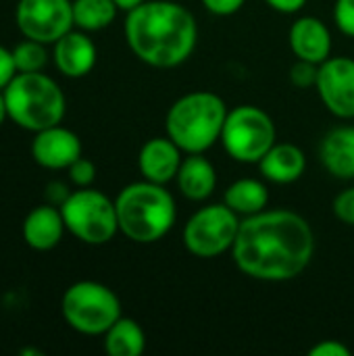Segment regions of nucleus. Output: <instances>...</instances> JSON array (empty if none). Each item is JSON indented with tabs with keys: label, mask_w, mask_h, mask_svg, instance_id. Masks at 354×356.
Here are the masks:
<instances>
[{
	"label": "nucleus",
	"mask_w": 354,
	"mask_h": 356,
	"mask_svg": "<svg viewBox=\"0 0 354 356\" xmlns=\"http://www.w3.org/2000/svg\"><path fill=\"white\" fill-rule=\"evenodd\" d=\"M315 252V234L294 211H261L240 221L232 259L259 282H290L305 273Z\"/></svg>",
	"instance_id": "1"
},
{
	"label": "nucleus",
	"mask_w": 354,
	"mask_h": 356,
	"mask_svg": "<svg viewBox=\"0 0 354 356\" xmlns=\"http://www.w3.org/2000/svg\"><path fill=\"white\" fill-rule=\"evenodd\" d=\"M129 50L146 65L171 69L190 58L198 40L194 15L171 0H144L125 17Z\"/></svg>",
	"instance_id": "2"
},
{
	"label": "nucleus",
	"mask_w": 354,
	"mask_h": 356,
	"mask_svg": "<svg viewBox=\"0 0 354 356\" xmlns=\"http://www.w3.org/2000/svg\"><path fill=\"white\" fill-rule=\"evenodd\" d=\"M119 232L136 244L163 240L175 223L177 209L169 190L142 179L125 186L115 198Z\"/></svg>",
	"instance_id": "3"
},
{
	"label": "nucleus",
	"mask_w": 354,
	"mask_h": 356,
	"mask_svg": "<svg viewBox=\"0 0 354 356\" xmlns=\"http://www.w3.org/2000/svg\"><path fill=\"white\" fill-rule=\"evenodd\" d=\"M227 113L223 98L215 92H190L171 104L165 129L184 152L202 154L221 140Z\"/></svg>",
	"instance_id": "4"
},
{
	"label": "nucleus",
	"mask_w": 354,
	"mask_h": 356,
	"mask_svg": "<svg viewBox=\"0 0 354 356\" xmlns=\"http://www.w3.org/2000/svg\"><path fill=\"white\" fill-rule=\"evenodd\" d=\"M8 119L31 134L58 125L67 113V98L61 86L46 73H17L2 90Z\"/></svg>",
	"instance_id": "5"
},
{
	"label": "nucleus",
	"mask_w": 354,
	"mask_h": 356,
	"mask_svg": "<svg viewBox=\"0 0 354 356\" xmlns=\"http://www.w3.org/2000/svg\"><path fill=\"white\" fill-rule=\"evenodd\" d=\"M61 313L71 330L83 336H104V332L121 317V300L108 286L83 280L65 290Z\"/></svg>",
	"instance_id": "6"
},
{
	"label": "nucleus",
	"mask_w": 354,
	"mask_h": 356,
	"mask_svg": "<svg viewBox=\"0 0 354 356\" xmlns=\"http://www.w3.org/2000/svg\"><path fill=\"white\" fill-rule=\"evenodd\" d=\"M58 209L67 232L83 244L102 246L119 232L115 200L98 190H92L90 186L71 192Z\"/></svg>",
	"instance_id": "7"
},
{
	"label": "nucleus",
	"mask_w": 354,
	"mask_h": 356,
	"mask_svg": "<svg viewBox=\"0 0 354 356\" xmlns=\"http://www.w3.org/2000/svg\"><path fill=\"white\" fill-rule=\"evenodd\" d=\"M275 123L259 106L242 104L227 113L221 144L238 163H259L275 144Z\"/></svg>",
	"instance_id": "8"
},
{
	"label": "nucleus",
	"mask_w": 354,
	"mask_h": 356,
	"mask_svg": "<svg viewBox=\"0 0 354 356\" xmlns=\"http://www.w3.org/2000/svg\"><path fill=\"white\" fill-rule=\"evenodd\" d=\"M240 229L238 213L225 202L196 211L184 227V246L198 259H215L232 250Z\"/></svg>",
	"instance_id": "9"
},
{
	"label": "nucleus",
	"mask_w": 354,
	"mask_h": 356,
	"mask_svg": "<svg viewBox=\"0 0 354 356\" xmlns=\"http://www.w3.org/2000/svg\"><path fill=\"white\" fill-rule=\"evenodd\" d=\"M15 21L23 38L54 44L73 29V0H19Z\"/></svg>",
	"instance_id": "10"
},
{
	"label": "nucleus",
	"mask_w": 354,
	"mask_h": 356,
	"mask_svg": "<svg viewBox=\"0 0 354 356\" xmlns=\"http://www.w3.org/2000/svg\"><path fill=\"white\" fill-rule=\"evenodd\" d=\"M317 94L325 108L340 117H354V58L348 56H330L319 65L317 75Z\"/></svg>",
	"instance_id": "11"
},
{
	"label": "nucleus",
	"mask_w": 354,
	"mask_h": 356,
	"mask_svg": "<svg viewBox=\"0 0 354 356\" xmlns=\"http://www.w3.org/2000/svg\"><path fill=\"white\" fill-rule=\"evenodd\" d=\"M31 156L44 169H69L81 156V140L75 131L58 123L33 134Z\"/></svg>",
	"instance_id": "12"
},
{
	"label": "nucleus",
	"mask_w": 354,
	"mask_h": 356,
	"mask_svg": "<svg viewBox=\"0 0 354 356\" xmlns=\"http://www.w3.org/2000/svg\"><path fill=\"white\" fill-rule=\"evenodd\" d=\"M96 44L90 40L88 31L69 29L52 44V60L61 75L69 79L86 77L96 65Z\"/></svg>",
	"instance_id": "13"
},
{
	"label": "nucleus",
	"mask_w": 354,
	"mask_h": 356,
	"mask_svg": "<svg viewBox=\"0 0 354 356\" xmlns=\"http://www.w3.org/2000/svg\"><path fill=\"white\" fill-rule=\"evenodd\" d=\"M182 148L167 136V138H152L148 140L138 156V167L144 179L154 184H169L177 177L182 167Z\"/></svg>",
	"instance_id": "14"
},
{
	"label": "nucleus",
	"mask_w": 354,
	"mask_h": 356,
	"mask_svg": "<svg viewBox=\"0 0 354 356\" xmlns=\"http://www.w3.org/2000/svg\"><path fill=\"white\" fill-rule=\"evenodd\" d=\"M67 227H65V219L61 215V209L54 204H40L35 209H31L21 225V236L23 242L40 252L52 250L61 244L63 236H65Z\"/></svg>",
	"instance_id": "15"
},
{
	"label": "nucleus",
	"mask_w": 354,
	"mask_h": 356,
	"mask_svg": "<svg viewBox=\"0 0 354 356\" xmlns=\"http://www.w3.org/2000/svg\"><path fill=\"white\" fill-rule=\"evenodd\" d=\"M290 48L296 58L321 65L332 56V33L317 17H300L290 27Z\"/></svg>",
	"instance_id": "16"
},
{
	"label": "nucleus",
	"mask_w": 354,
	"mask_h": 356,
	"mask_svg": "<svg viewBox=\"0 0 354 356\" xmlns=\"http://www.w3.org/2000/svg\"><path fill=\"white\" fill-rule=\"evenodd\" d=\"M321 163L330 175L338 179H354V127H334L321 140Z\"/></svg>",
	"instance_id": "17"
},
{
	"label": "nucleus",
	"mask_w": 354,
	"mask_h": 356,
	"mask_svg": "<svg viewBox=\"0 0 354 356\" xmlns=\"http://www.w3.org/2000/svg\"><path fill=\"white\" fill-rule=\"evenodd\" d=\"M259 169L273 184H294L307 169V156L296 144H273L259 161Z\"/></svg>",
	"instance_id": "18"
},
{
	"label": "nucleus",
	"mask_w": 354,
	"mask_h": 356,
	"mask_svg": "<svg viewBox=\"0 0 354 356\" xmlns=\"http://www.w3.org/2000/svg\"><path fill=\"white\" fill-rule=\"evenodd\" d=\"M177 188L179 192L194 200V202H200V200H207L215 188H217V171L213 167V163L202 156V154H190L182 161V167L177 171Z\"/></svg>",
	"instance_id": "19"
},
{
	"label": "nucleus",
	"mask_w": 354,
	"mask_h": 356,
	"mask_svg": "<svg viewBox=\"0 0 354 356\" xmlns=\"http://www.w3.org/2000/svg\"><path fill=\"white\" fill-rule=\"evenodd\" d=\"M223 202L238 215H255L267 209L269 202V190L263 181L252 179V177H242L238 181H234L225 194H223Z\"/></svg>",
	"instance_id": "20"
},
{
	"label": "nucleus",
	"mask_w": 354,
	"mask_h": 356,
	"mask_svg": "<svg viewBox=\"0 0 354 356\" xmlns=\"http://www.w3.org/2000/svg\"><path fill=\"white\" fill-rule=\"evenodd\" d=\"M146 348V336L138 321L119 317L104 332V350L108 356H140Z\"/></svg>",
	"instance_id": "21"
},
{
	"label": "nucleus",
	"mask_w": 354,
	"mask_h": 356,
	"mask_svg": "<svg viewBox=\"0 0 354 356\" xmlns=\"http://www.w3.org/2000/svg\"><path fill=\"white\" fill-rule=\"evenodd\" d=\"M115 0H73V25L81 31H100L117 17Z\"/></svg>",
	"instance_id": "22"
},
{
	"label": "nucleus",
	"mask_w": 354,
	"mask_h": 356,
	"mask_svg": "<svg viewBox=\"0 0 354 356\" xmlns=\"http://www.w3.org/2000/svg\"><path fill=\"white\" fill-rule=\"evenodd\" d=\"M48 44H42L38 40L25 38L13 48V60L17 67V73H35L42 71L48 65Z\"/></svg>",
	"instance_id": "23"
},
{
	"label": "nucleus",
	"mask_w": 354,
	"mask_h": 356,
	"mask_svg": "<svg viewBox=\"0 0 354 356\" xmlns=\"http://www.w3.org/2000/svg\"><path fill=\"white\" fill-rule=\"evenodd\" d=\"M67 171H69L71 184L77 186V188H88L96 179V165L90 159H83V156H79Z\"/></svg>",
	"instance_id": "24"
},
{
	"label": "nucleus",
	"mask_w": 354,
	"mask_h": 356,
	"mask_svg": "<svg viewBox=\"0 0 354 356\" xmlns=\"http://www.w3.org/2000/svg\"><path fill=\"white\" fill-rule=\"evenodd\" d=\"M317 75H319V65L309 63V60H296V65L290 71V79L296 88H311L317 83Z\"/></svg>",
	"instance_id": "25"
},
{
	"label": "nucleus",
	"mask_w": 354,
	"mask_h": 356,
	"mask_svg": "<svg viewBox=\"0 0 354 356\" xmlns=\"http://www.w3.org/2000/svg\"><path fill=\"white\" fill-rule=\"evenodd\" d=\"M334 215L344 223L354 227V188H346L342 190L336 198H334Z\"/></svg>",
	"instance_id": "26"
},
{
	"label": "nucleus",
	"mask_w": 354,
	"mask_h": 356,
	"mask_svg": "<svg viewBox=\"0 0 354 356\" xmlns=\"http://www.w3.org/2000/svg\"><path fill=\"white\" fill-rule=\"evenodd\" d=\"M334 19L342 33L354 38V0H336Z\"/></svg>",
	"instance_id": "27"
},
{
	"label": "nucleus",
	"mask_w": 354,
	"mask_h": 356,
	"mask_svg": "<svg viewBox=\"0 0 354 356\" xmlns=\"http://www.w3.org/2000/svg\"><path fill=\"white\" fill-rule=\"evenodd\" d=\"M244 2L246 0H202L204 8L213 15H219V17H227V15L238 13L244 6Z\"/></svg>",
	"instance_id": "28"
},
{
	"label": "nucleus",
	"mask_w": 354,
	"mask_h": 356,
	"mask_svg": "<svg viewBox=\"0 0 354 356\" xmlns=\"http://www.w3.org/2000/svg\"><path fill=\"white\" fill-rule=\"evenodd\" d=\"M15 75H17V67L13 60V50L0 44V90H4Z\"/></svg>",
	"instance_id": "29"
},
{
	"label": "nucleus",
	"mask_w": 354,
	"mask_h": 356,
	"mask_svg": "<svg viewBox=\"0 0 354 356\" xmlns=\"http://www.w3.org/2000/svg\"><path fill=\"white\" fill-rule=\"evenodd\" d=\"M311 356H351V348L344 346L342 342L338 340H323L319 344H315L311 350H309Z\"/></svg>",
	"instance_id": "30"
},
{
	"label": "nucleus",
	"mask_w": 354,
	"mask_h": 356,
	"mask_svg": "<svg viewBox=\"0 0 354 356\" xmlns=\"http://www.w3.org/2000/svg\"><path fill=\"white\" fill-rule=\"evenodd\" d=\"M69 188L61 181H52L48 184V190H46V196H48V202L54 204V207H61L67 198H69Z\"/></svg>",
	"instance_id": "31"
},
{
	"label": "nucleus",
	"mask_w": 354,
	"mask_h": 356,
	"mask_svg": "<svg viewBox=\"0 0 354 356\" xmlns=\"http://www.w3.org/2000/svg\"><path fill=\"white\" fill-rule=\"evenodd\" d=\"M271 8H275L277 13H286V15H292V13H298L307 0H265Z\"/></svg>",
	"instance_id": "32"
},
{
	"label": "nucleus",
	"mask_w": 354,
	"mask_h": 356,
	"mask_svg": "<svg viewBox=\"0 0 354 356\" xmlns=\"http://www.w3.org/2000/svg\"><path fill=\"white\" fill-rule=\"evenodd\" d=\"M144 0H115V4L119 6V10H131V8H136L138 4H142Z\"/></svg>",
	"instance_id": "33"
},
{
	"label": "nucleus",
	"mask_w": 354,
	"mask_h": 356,
	"mask_svg": "<svg viewBox=\"0 0 354 356\" xmlns=\"http://www.w3.org/2000/svg\"><path fill=\"white\" fill-rule=\"evenodd\" d=\"M8 119V113H6V102H4V92L0 90V125Z\"/></svg>",
	"instance_id": "34"
}]
</instances>
